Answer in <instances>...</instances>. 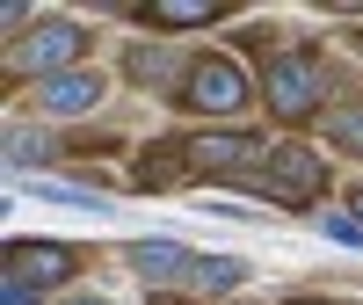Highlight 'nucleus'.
Returning a JSON list of instances; mask_svg holds the SVG:
<instances>
[{"mask_svg": "<svg viewBox=\"0 0 363 305\" xmlns=\"http://www.w3.org/2000/svg\"><path fill=\"white\" fill-rule=\"evenodd\" d=\"M182 95H189L196 109H211V116H233L240 102H247V73H240L233 58H196L189 80H182Z\"/></svg>", "mask_w": 363, "mask_h": 305, "instance_id": "nucleus-3", "label": "nucleus"}, {"mask_svg": "<svg viewBox=\"0 0 363 305\" xmlns=\"http://www.w3.org/2000/svg\"><path fill=\"white\" fill-rule=\"evenodd\" d=\"M269 102H277V116L306 124V116L320 109V73H313V58H277V66H269Z\"/></svg>", "mask_w": 363, "mask_h": 305, "instance_id": "nucleus-6", "label": "nucleus"}, {"mask_svg": "<svg viewBox=\"0 0 363 305\" xmlns=\"http://www.w3.org/2000/svg\"><path fill=\"white\" fill-rule=\"evenodd\" d=\"M262 160V138L255 131H211V138H189V167L196 174H233V182H247Z\"/></svg>", "mask_w": 363, "mask_h": 305, "instance_id": "nucleus-4", "label": "nucleus"}, {"mask_svg": "<svg viewBox=\"0 0 363 305\" xmlns=\"http://www.w3.org/2000/svg\"><path fill=\"white\" fill-rule=\"evenodd\" d=\"M225 8L218 0H153V8H138V22H167V29H196V22H218Z\"/></svg>", "mask_w": 363, "mask_h": 305, "instance_id": "nucleus-9", "label": "nucleus"}, {"mask_svg": "<svg viewBox=\"0 0 363 305\" xmlns=\"http://www.w3.org/2000/svg\"><path fill=\"white\" fill-rule=\"evenodd\" d=\"M327 131H335V145H349V152H363V102H349V109H335V116H327Z\"/></svg>", "mask_w": 363, "mask_h": 305, "instance_id": "nucleus-12", "label": "nucleus"}, {"mask_svg": "<svg viewBox=\"0 0 363 305\" xmlns=\"http://www.w3.org/2000/svg\"><path fill=\"white\" fill-rule=\"evenodd\" d=\"M320 182H327L320 152H306V145H277V152H269V167L255 174V189H269V196H320Z\"/></svg>", "mask_w": 363, "mask_h": 305, "instance_id": "nucleus-5", "label": "nucleus"}, {"mask_svg": "<svg viewBox=\"0 0 363 305\" xmlns=\"http://www.w3.org/2000/svg\"><path fill=\"white\" fill-rule=\"evenodd\" d=\"M80 51H87V29H80V22H44V29H29V37H15L8 66H15V73H44V80H58V73H73Z\"/></svg>", "mask_w": 363, "mask_h": 305, "instance_id": "nucleus-2", "label": "nucleus"}, {"mask_svg": "<svg viewBox=\"0 0 363 305\" xmlns=\"http://www.w3.org/2000/svg\"><path fill=\"white\" fill-rule=\"evenodd\" d=\"M240 277H247V262H233V255H196V277H189V291H203V298H225Z\"/></svg>", "mask_w": 363, "mask_h": 305, "instance_id": "nucleus-10", "label": "nucleus"}, {"mask_svg": "<svg viewBox=\"0 0 363 305\" xmlns=\"http://www.w3.org/2000/svg\"><path fill=\"white\" fill-rule=\"evenodd\" d=\"M51 152H58V145H51L44 131H8V167H15V174L37 167V160H51Z\"/></svg>", "mask_w": 363, "mask_h": 305, "instance_id": "nucleus-11", "label": "nucleus"}, {"mask_svg": "<svg viewBox=\"0 0 363 305\" xmlns=\"http://www.w3.org/2000/svg\"><path fill=\"white\" fill-rule=\"evenodd\" d=\"M102 102V80L95 73H58V80H44V109L51 116H80V109H95Z\"/></svg>", "mask_w": 363, "mask_h": 305, "instance_id": "nucleus-8", "label": "nucleus"}, {"mask_svg": "<svg viewBox=\"0 0 363 305\" xmlns=\"http://www.w3.org/2000/svg\"><path fill=\"white\" fill-rule=\"evenodd\" d=\"M356 218H363V189H356Z\"/></svg>", "mask_w": 363, "mask_h": 305, "instance_id": "nucleus-15", "label": "nucleus"}, {"mask_svg": "<svg viewBox=\"0 0 363 305\" xmlns=\"http://www.w3.org/2000/svg\"><path fill=\"white\" fill-rule=\"evenodd\" d=\"M66 269H73V248H58V240H15L8 277H0V305H37L44 284H58Z\"/></svg>", "mask_w": 363, "mask_h": 305, "instance_id": "nucleus-1", "label": "nucleus"}, {"mask_svg": "<svg viewBox=\"0 0 363 305\" xmlns=\"http://www.w3.org/2000/svg\"><path fill=\"white\" fill-rule=\"evenodd\" d=\"M335 240H349V248H363V218H320Z\"/></svg>", "mask_w": 363, "mask_h": 305, "instance_id": "nucleus-13", "label": "nucleus"}, {"mask_svg": "<svg viewBox=\"0 0 363 305\" xmlns=\"http://www.w3.org/2000/svg\"><path fill=\"white\" fill-rule=\"evenodd\" d=\"M131 269H138L145 284H189V277H196V255L174 248V240H138V248H131Z\"/></svg>", "mask_w": 363, "mask_h": 305, "instance_id": "nucleus-7", "label": "nucleus"}, {"mask_svg": "<svg viewBox=\"0 0 363 305\" xmlns=\"http://www.w3.org/2000/svg\"><path fill=\"white\" fill-rule=\"evenodd\" d=\"M58 305H109V298H58Z\"/></svg>", "mask_w": 363, "mask_h": 305, "instance_id": "nucleus-14", "label": "nucleus"}]
</instances>
